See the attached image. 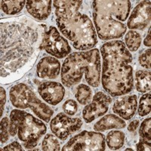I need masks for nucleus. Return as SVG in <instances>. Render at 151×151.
Instances as JSON below:
<instances>
[{
	"label": "nucleus",
	"mask_w": 151,
	"mask_h": 151,
	"mask_svg": "<svg viewBox=\"0 0 151 151\" xmlns=\"http://www.w3.org/2000/svg\"><path fill=\"white\" fill-rule=\"evenodd\" d=\"M47 131L46 125L40 119L24 110H13L10 114L9 132L18 138L27 149L34 148Z\"/></svg>",
	"instance_id": "6"
},
{
	"label": "nucleus",
	"mask_w": 151,
	"mask_h": 151,
	"mask_svg": "<svg viewBox=\"0 0 151 151\" xmlns=\"http://www.w3.org/2000/svg\"><path fill=\"white\" fill-rule=\"evenodd\" d=\"M40 50H45L48 54L58 58H64L71 52L68 41L59 33L55 27H50L42 35Z\"/></svg>",
	"instance_id": "9"
},
{
	"label": "nucleus",
	"mask_w": 151,
	"mask_h": 151,
	"mask_svg": "<svg viewBox=\"0 0 151 151\" xmlns=\"http://www.w3.org/2000/svg\"><path fill=\"white\" fill-rule=\"evenodd\" d=\"M137 106L135 94L126 95L116 100L113 106V111L122 119L129 120L134 116Z\"/></svg>",
	"instance_id": "14"
},
{
	"label": "nucleus",
	"mask_w": 151,
	"mask_h": 151,
	"mask_svg": "<svg viewBox=\"0 0 151 151\" xmlns=\"http://www.w3.org/2000/svg\"><path fill=\"white\" fill-rule=\"evenodd\" d=\"M106 141L107 146L110 150H119L124 145L125 134L121 131H111L106 135Z\"/></svg>",
	"instance_id": "19"
},
{
	"label": "nucleus",
	"mask_w": 151,
	"mask_h": 151,
	"mask_svg": "<svg viewBox=\"0 0 151 151\" xmlns=\"http://www.w3.org/2000/svg\"><path fill=\"white\" fill-rule=\"evenodd\" d=\"M150 71L138 70L135 73L136 89L141 93H147L151 89Z\"/></svg>",
	"instance_id": "18"
},
{
	"label": "nucleus",
	"mask_w": 151,
	"mask_h": 151,
	"mask_svg": "<svg viewBox=\"0 0 151 151\" xmlns=\"http://www.w3.org/2000/svg\"><path fill=\"white\" fill-rule=\"evenodd\" d=\"M150 31H151V29H150V27L149 30H148L147 36H146V38H145V40H144V45H145V46H147V47H150V45H151Z\"/></svg>",
	"instance_id": "33"
},
{
	"label": "nucleus",
	"mask_w": 151,
	"mask_h": 151,
	"mask_svg": "<svg viewBox=\"0 0 151 151\" xmlns=\"http://www.w3.org/2000/svg\"><path fill=\"white\" fill-rule=\"evenodd\" d=\"M63 110L64 113L70 116L75 115L78 110V105L76 101L72 99L67 100L63 105Z\"/></svg>",
	"instance_id": "27"
},
{
	"label": "nucleus",
	"mask_w": 151,
	"mask_h": 151,
	"mask_svg": "<svg viewBox=\"0 0 151 151\" xmlns=\"http://www.w3.org/2000/svg\"><path fill=\"white\" fill-rule=\"evenodd\" d=\"M51 0H31L26 3V9L30 15L39 21H44L52 12Z\"/></svg>",
	"instance_id": "16"
},
{
	"label": "nucleus",
	"mask_w": 151,
	"mask_h": 151,
	"mask_svg": "<svg viewBox=\"0 0 151 151\" xmlns=\"http://www.w3.org/2000/svg\"><path fill=\"white\" fill-rule=\"evenodd\" d=\"M40 26L27 17L1 23V79L12 83L33 65L40 50Z\"/></svg>",
	"instance_id": "1"
},
{
	"label": "nucleus",
	"mask_w": 151,
	"mask_h": 151,
	"mask_svg": "<svg viewBox=\"0 0 151 151\" xmlns=\"http://www.w3.org/2000/svg\"><path fill=\"white\" fill-rule=\"evenodd\" d=\"M131 2L128 0H96L93 2V18L101 40H115L126 32L125 21L130 13Z\"/></svg>",
	"instance_id": "4"
},
{
	"label": "nucleus",
	"mask_w": 151,
	"mask_h": 151,
	"mask_svg": "<svg viewBox=\"0 0 151 151\" xmlns=\"http://www.w3.org/2000/svg\"><path fill=\"white\" fill-rule=\"evenodd\" d=\"M82 125L83 122L79 118H70L64 113H60L52 119L50 128L57 137L65 141L70 134L79 130Z\"/></svg>",
	"instance_id": "10"
},
{
	"label": "nucleus",
	"mask_w": 151,
	"mask_h": 151,
	"mask_svg": "<svg viewBox=\"0 0 151 151\" xmlns=\"http://www.w3.org/2000/svg\"><path fill=\"white\" fill-rule=\"evenodd\" d=\"M125 46L129 51L136 52L140 48L141 44V36L137 31L130 30L125 36Z\"/></svg>",
	"instance_id": "21"
},
{
	"label": "nucleus",
	"mask_w": 151,
	"mask_h": 151,
	"mask_svg": "<svg viewBox=\"0 0 151 151\" xmlns=\"http://www.w3.org/2000/svg\"><path fill=\"white\" fill-rule=\"evenodd\" d=\"M137 150L142 151V150H150V144L145 143L144 141H140V142L137 144L136 146Z\"/></svg>",
	"instance_id": "31"
},
{
	"label": "nucleus",
	"mask_w": 151,
	"mask_h": 151,
	"mask_svg": "<svg viewBox=\"0 0 151 151\" xmlns=\"http://www.w3.org/2000/svg\"><path fill=\"white\" fill-rule=\"evenodd\" d=\"M139 134L141 136L140 141L150 144L151 142V119H144L140 127Z\"/></svg>",
	"instance_id": "24"
},
{
	"label": "nucleus",
	"mask_w": 151,
	"mask_h": 151,
	"mask_svg": "<svg viewBox=\"0 0 151 151\" xmlns=\"http://www.w3.org/2000/svg\"><path fill=\"white\" fill-rule=\"evenodd\" d=\"M139 123L140 122L138 119H135V120L132 121V122L129 124V126H128V130H129V132H134V131H135L136 129H137V128L138 127Z\"/></svg>",
	"instance_id": "32"
},
{
	"label": "nucleus",
	"mask_w": 151,
	"mask_h": 151,
	"mask_svg": "<svg viewBox=\"0 0 151 151\" xmlns=\"http://www.w3.org/2000/svg\"><path fill=\"white\" fill-rule=\"evenodd\" d=\"M126 123L122 118L115 114H108L98 120L94 125V129L97 132H104L106 130L124 129Z\"/></svg>",
	"instance_id": "17"
},
{
	"label": "nucleus",
	"mask_w": 151,
	"mask_h": 151,
	"mask_svg": "<svg viewBox=\"0 0 151 151\" xmlns=\"http://www.w3.org/2000/svg\"><path fill=\"white\" fill-rule=\"evenodd\" d=\"M0 91H1V94H0V99H1V113H0V115H1V117H2V114H3L4 106L5 104V102H6V93H5V90L2 87L0 88Z\"/></svg>",
	"instance_id": "30"
},
{
	"label": "nucleus",
	"mask_w": 151,
	"mask_h": 151,
	"mask_svg": "<svg viewBox=\"0 0 151 151\" xmlns=\"http://www.w3.org/2000/svg\"><path fill=\"white\" fill-rule=\"evenodd\" d=\"M1 150H9V151H22L24 150L21 145L17 141H13L10 144L2 148Z\"/></svg>",
	"instance_id": "29"
},
{
	"label": "nucleus",
	"mask_w": 151,
	"mask_h": 151,
	"mask_svg": "<svg viewBox=\"0 0 151 151\" xmlns=\"http://www.w3.org/2000/svg\"><path fill=\"white\" fill-rule=\"evenodd\" d=\"M91 96H92L91 89L86 85L81 84L76 88L75 97L80 104H88L91 101Z\"/></svg>",
	"instance_id": "22"
},
{
	"label": "nucleus",
	"mask_w": 151,
	"mask_h": 151,
	"mask_svg": "<svg viewBox=\"0 0 151 151\" xmlns=\"http://www.w3.org/2000/svg\"><path fill=\"white\" fill-rule=\"evenodd\" d=\"M9 121L8 117H4L1 120V126H0V140L2 144H5L9 139Z\"/></svg>",
	"instance_id": "26"
},
{
	"label": "nucleus",
	"mask_w": 151,
	"mask_h": 151,
	"mask_svg": "<svg viewBox=\"0 0 151 151\" xmlns=\"http://www.w3.org/2000/svg\"><path fill=\"white\" fill-rule=\"evenodd\" d=\"M10 100L17 108H30L37 117L45 122H49L54 114L53 110L39 99L31 88L24 83H19L11 88Z\"/></svg>",
	"instance_id": "7"
},
{
	"label": "nucleus",
	"mask_w": 151,
	"mask_h": 151,
	"mask_svg": "<svg viewBox=\"0 0 151 151\" xmlns=\"http://www.w3.org/2000/svg\"><path fill=\"white\" fill-rule=\"evenodd\" d=\"M112 99L109 95L102 91L94 94L91 103L85 106L83 110V117L87 123H90L95 119L102 116L107 112Z\"/></svg>",
	"instance_id": "11"
},
{
	"label": "nucleus",
	"mask_w": 151,
	"mask_h": 151,
	"mask_svg": "<svg viewBox=\"0 0 151 151\" xmlns=\"http://www.w3.org/2000/svg\"><path fill=\"white\" fill-rule=\"evenodd\" d=\"M150 93H147V94H144L140 99L139 106H138V114L141 116H147L150 113Z\"/></svg>",
	"instance_id": "25"
},
{
	"label": "nucleus",
	"mask_w": 151,
	"mask_h": 151,
	"mask_svg": "<svg viewBox=\"0 0 151 151\" xmlns=\"http://www.w3.org/2000/svg\"><path fill=\"white\" fill-rule=\"evenodd\" d=\"M92 87H98L101 80V58L97 48L87 52H74L64 60L61 69V81L67 87L78 84L83 75Z\"/></svg>",
	"instance_id": "5"
},
{
	"label": "nucleus",
	"mask_w": 151,
	"mask_h": 151,
	"mask_svg": "<svg viewBox=\"0 0 151 151\" xmlns=\"http://www.w3.org/2000/svg\"><path fill=\"white\" fill-rule=\"evenodd\" d=\"M151 50L147 49L141 55L139 58V62L141 67L150 70V62H151Z\"/></svg>",
	"instance_id": "28"
},
{
	"label": "nucleus",
	"mask_w": 151,
	"mask_h": 151,
	"mask_svg": "<svg viewBox=\"0 0 151 151\" xmlns=\"http://www.w3.org/2000/svg\"><path fill=\"white\" fill-rule=\"evenodd\" d=\"M105 137L100 132L83 131L72 137L63 147V151H104Z\"/></svg>",
	"instance_id": "8"
},
{
	"label": "nucleus",
	"mask_w": 151,
	"mask_h": 151,
	"mask_svg": "<svg viewBox=\"0 0 151 151\" xmlns=\"http://www.w3.org/2000/svg\"><path fill=\"white\" fill-rule=\"evenodd\" d=\"M125 150H131V151H132V150H133V149H132V148H127V149H125Z\"/></svg>",
	"instance_id": "34"
},
{
	"label": "nucleus",
	"mask_w": 151,
	"mask_h": 151,
	"mask_svg": "<svg viewBox=\"0 0 151 151\" xmlns=\"http://www.w3.org/2000/svg\"><path fill=\"white\" fill-rule=\"evenodd\" d=\"M53 5L58 27L74 48L81 51L94 48L98 42L97 33L89 17L79 12L83 1L55 0Z\"/></svg>",
	"instance_id": "3"
},
{
	"label": "nucleus",
	"mask_w": 151,
	"mask_h": 151,
	"mask_svg": "<svg viewBox=\"0 0 151 151\" xmlns=\"http://www.w3.org/2000/svg\"><path fill=\"white\" fill-rule=\"evenodd\" d=\"M24 0L20 1H1V8L2 12L8 15H14L22 11L25 4Z\"/></svg>",
	"instance_id": "20"
},
{
	"label": "nucleus",
	"mask_w": 151,
	"mask_h": 151,
	"mask_svg": "<svg viewBox=\"0 0 151 151\" xmlns=\"http://www.w3.org/2000/svg\"><path fill=\"white\" fill-rule=\"evenodd\" d=\"M103 58L101 83L112 97L130 92L134 86L132 55L123 42L112 40L101 48Z\"/></svg>",
	"instance_id": "2"
},
{
	"label": "nucleus",
	"mask_w": 151,
	"mask_h": 151,
	"mask_svg": "<svg viewBox=\"0 0 151 151\" xmlns=\"http://www.w3.org/2000/svg\"><path fill=\"white\" fill-rule=\"evenodd\" d=\"M42 149L45 151L60 150V143L56 136H54L51 134H46L42 144Z\"/></svg>",
	"instance_id": "23"
},
{
	"label": "nucleus",
	"mask_w": 151,
	"mask_h": 151,
	"mask_svg": "<svg viewBox=\"0 0 151 151\" xmlns=\"http://www.w3.org/2000/svg\"><path fill=\"white\" fill-rule=\"evenodd\" d=\"M38 92L45 102L55 106L64 99L65 89L60 83L47 81L40 85Z\"/></svg>",
	"instance_id": "13"
},
{
	"label": "nucleus",
	"mask_w": 151,
	"mask_h": 151,
	"mask_svg": "<svg viewBox=\"0 0 151 151\" xmlns=\"http://www.w3.org/2000/svg\"><path fill=\"white\" fill-rule=\"evenodd\" d=\"M150 23V2L142 1L132 11L127 26L132 29H144Z\"/></svg>",
	"instance_id": "12"
},
{
	"label": "nucleus",
	"mask_w": 151,
	"mask_h": 151,
	"mask_svg": "<svg viewBox=\"0 0 151 151\" xmlns=\"http://www.w3.org/2000/svg\"><path fill=\"white\" fill-rule=\"evenodd\" d=\"M60 72V63L52 57H45L38 63L37 76L41 79H56Z\"/></svg>",
	"instance_id": "15"
}]
</instances>
